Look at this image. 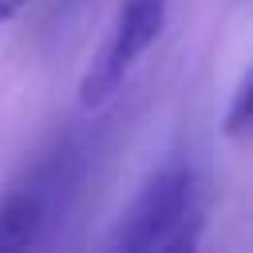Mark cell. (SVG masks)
I'll use <instances>...</instances> for the list:
<instances>
[{"mask_svg": "<svg viewBox=\"0 0 253 253\" xmlns=\"http://www.w3.org/2000/svg\"><path fill=\"white\" fill-rule=\"evenodd\" d=\"M24 8H28V0H0V32H4V28H8Z\"/></svg>", "mask_w": 253, "mask_h": 253, "instance_id": "5", "label": "cell"}, {"mask_svg": "<svg viewBox=\"0 0 253 253\" xmlns=\"http://www.w3.org/2000/svg\"><path fill=\"white\" fill-rule=\"evenodd\" d=\"M253 83H249V75H241V83H237V91H233V103H229V111H225V119H221V126H225V134L229 138H241L245 130H249V107H253Z\"/></svg>", "mask_w": 253, "mask_h": 253, "instance_id": "4", "label": "cell"}, {"mask_svg": "<svg viewBox=\"0 0 253 253\" xmlns=\"http://www.w3.org/2000/svg\"><path fill=\"white\" fill-rule=\"evenodd\" d=\"M166 8L170 0H123L103 43L95 47L83 79H79V103L83 107H103L134 71V63L150 51V43L166 28Z\"/></svg>", "mask_w": 253, "mask_h": 253, "instance_id": "2", "label": "cell"}, {"mask_svg": "<svg viewBox=\"0 0 253 253\" xmlns=\"http://www.w3.org/2000/svg\"><path fill=\"white\" fill-rule=\"evenodd\" d=\"M206 202L198 170L182 158L146 174L138 194L119 213L107 249L111 253H190L202 241Z\"/></svg>", "mask_w": 253, "mask_h": 253, "instance_id": "1", "label": "cell"}, {"mask_svg": "<svg viewBox=\"0 0 253 253\" xmlns=\"http://www.w3.org/2000/svg\"><path fill=\"white\" fill-rule=\"evenodd\" d=\"M55 174L36 170L0 198V249H32L55 210Z\"/></svg>", "mask_w": 253, "mask_h": 253, "instance_id": "3", "label": "cell"}]
</instances>
